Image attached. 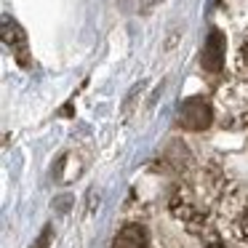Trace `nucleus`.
<instances>
[{
    "label": "nucleus",
    "mask_w": 248,
    "mask_h": 248,
    "mask_svg": "<svg viewBox=\"0 0 248 248\" xmlns=\"http://www.w3.org/2000/svg\"><path fill=\"white\" fill-rule=\"evenodd\" d=\"M221 219L235 240L248 243V195H232L221 205Z\"/></svg>",
    "instance_id": "1"
},
{
    "label": "nucleus",
    "mask_w": 248,
    "mask_h": 248,
    "mask_svg": "<svg viewBox=\"0 0 248 248\" xmlns=\"http://www.w3.org/2000/svg\"><path fill=\"white\" fill-rule=\"evenodd\" d=\"M179 120H182L184 128L200 131V128H205V125L211 123V109H208V104H205L203 99H189V102H184Z\"/></svg>",
    "instance_id": "2"
},
{
    "label": "nucleus",
    "mask_w": 248,
    "mask_h": 248,
    "mask_svg": "<svg viewBox=\"0 0 248 248\" xmlns=\"http://www.w3.org/2000/svg\"><path fill=\"white\" fill-rule=\"evenodd\" d=\"M150 240H147V230L141 224H128L115 235L112 248H147Z\"/></svg>",
    "instance_id": "3"
},
{
    "label": "nucleus",
    "mask_w": 248,
    "mask_h": 248,
    "mask_svg": "<svg viewBox=\"0 0 248 248\" xmlns=\"http://www.w3.org/2000/svg\"><path fill=\"white\" fill-rule=\"evenodd\" d=\"M3 40H6V46H11V51L19 56V62H22V64H27V40H24L19 24L11 22L8 16L3 19Z\"/></svg>",
    "instance_id": "4"
},
{
    "label": "nucleus",
    "mask_w": 248,
    "mask_h": 248,
    "mask_svg": "<svg viewBox=\"0 0 248 248\" xmlns=\"http://www.w3.org/2000/svg\"><path fill=\"white\" fill-rule=\"evenodd\" d=\"M203 64L208 67V70H219V64H221V35H219V30H214L208 43H205Z\"/></svg>",
    "instance_id": "5"
},
{
    "label": "nucleus",
    "mask_w": 248,
    "mask_h": 248,
    "mask_svg": "<svg viewBox=\"0 0 248 248\" xmlns=\"http://www.w3.org/2000/svg\"><path fill=\"white\" fill-rule=\"evenodd\" d=\"M237 70H240L243 75L248 78V35L243 38L240 48H237Z\"/></svg>",
    "instance_id": "6"
}]
</instances>
